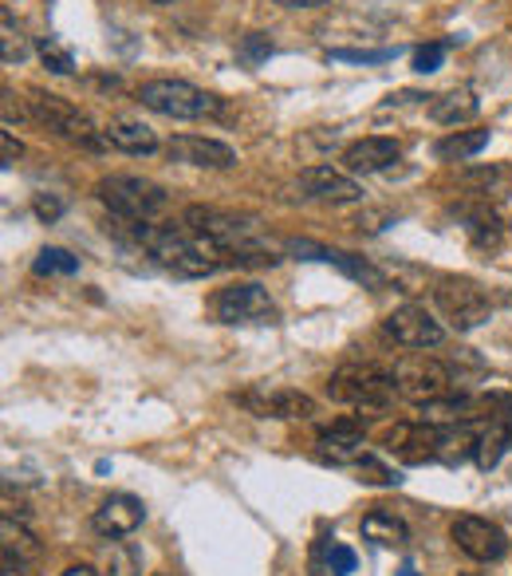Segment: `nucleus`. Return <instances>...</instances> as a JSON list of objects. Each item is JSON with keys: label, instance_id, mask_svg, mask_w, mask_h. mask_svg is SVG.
I'll return each mask as SVG.
<instances>
[{"label": "nucleus", "instance_id": "f257e3e1", "mask_svg": "<svg viewBox=\"0 0 512 576\" xmlns=\"http://www.w3.org/2000/svg\"><path fill=\"white\" fill-rule=\"evenodd\" d=\"M134 237H138V245H143L158 265L178 273V277H209L217 268L233 265L225 249L190 226L158 229V226H150V221H138V226H134Z\"/></svg>", "mask_w": 512, "mask_h": 576}, {"label": "nucleus", "instance_id": "f03ea898", "mask_svg": "<svg viewBox=\"0 0 512 576\" xmlns=\"http://www.w3.org/2000/svg\"><path fill=\"white\" fill-rule=\"evenodd\" d=\"M390 454L402 463H461L465 454L477 451V439L458 427H438V422H399L387 434Z\"/></svg>", "mask_w": 512, "mask_h": 576}, {"label": "nucleus", "instance_id": "7ed1b4c3", "mask_svg": "<svg viewBox=\"0 0 512 576\" xmlns=\"http://www.w3.org/2000/svg\"><path fill=\"white\" fill-rule=\"evenodd\" d=\"M95 194H99L102 206L111 209V214H119L123 221H131V226H138V221H154L158 214L170 209V194H166L158 182H150V178L111 175L95 185Z\"/></svg>", "mask_w": 512, "mask_h": 576}, {"label": "nucleus", "instance_id": "20e7f679", "mask_svg": "<svg viewBox=\"0 0 512 576\" xmlns=\"http://www.w3.org/2000/svg\"><path fill=\"white\" fill-rule=\"evenodd\" d=\"M328 395L336 403L358 407V411H387L399 399V383H394L390 371L348 363V368H339L328 380Z\"/></svg>", "mask_w": 512, "mask_h": 576}, {"label": "nucleus", "instance_id": "39448f33", "mask_svg": "<svg viewBox=\"0 0 512 576\" xmlns=\"http://www.w3.org/2000/svg\"><path fill=\"white\" fill-rule=\"evenodd\" d=\"M138 104L150 107L154 115H166V119H209V115L221 111V99L194 83L185 80H150L138 87Z\"/></svg>", "mask_w": 512, "mask_h": 576}, {"label": "nucleus", "instance_id": "423d86ee", "mask_svg": "<svg viewBox=\"0 0 512 576\" xmlns=\"http://www.w3.org/2000/svg\"><path fill=\"white\" fill-rule=\"evenodd\" d=\"M28 111L36 123H44L48 131L63 134V139H72V143H83L87 151H99L107 146L102 131H95L92 115L80 111L75 104L60 99V95H48V92H28Z\"/></svg>", "mask_w": 512, "mask_h": 576}, {"label": "nucleus", "instance_id": "0eeeda50", "mask_svg": "<svg viewBox=\"0 0 512 576\" xmlns=\"http://www.w3.org/2000/svg\"><path fill=\"white\" fill-rule=\"evenodd\" d=\"M214 312L221 324H277L280 320L277 300L268 297V288L253 285V280H236V285L221 288Z\"/></svg>", "mask_w": 512, "mask_h": 576}, {"label": "nucleus", "instance_id": "6e6552de", "mask_svg": "<svg viewBox=\"0 0 512 576\" xmlns=\"http://www.w3.org/2000/svg\"><path fill=\"white\" fill-rule=\"evenodd\" d=\"M434 300H438L441 316L450 320L458 332L481 328L485 320H489V312H492L489 297H485L481 288L473 285V280H461V277L438 280V288H434Z\"/></svg>", "mask_w": 512, "mask_h": 576}, {"label": "nucleus", "instance_id": "1a4fd4ad", "mask_svg": "<svg viewBox=\"0 0 512 576\" xmlns=\"http://www.w3.org/2000/svg\"><path fill=\"white\" fill-rule=\"evenodd\" d=\"M450 537L461 553L473 556V561H481V565H497V561L509 553V537H504L501 525H492L489 517H473V514L458 517Z\"/></svg>", "mask_w": 512, "mask_h": 576}, {"label": "nucleus", "instance_id": "9d476101", "mask_svg": "<svg viewBox=\"0 0 512 576\" xmlns=\"http://www.w3.org/2000/svg\"><path fill=\"white\" fill-rule=\"evenodd\" d=\"M245 411L260 415V419H316L319 407L312 395L292 392V387H253V392L233 395Z\"/></svg>", "mask_w": 512, "mask_h": 576}, {"label": "nucleus", "instance_id": "9b49d317", "mask_svg": "<svg viewBox=\"0 0 512 576\" xmlns=\"http://www.w3.org/2000/svg\"><path fill=\"white\" fill-rule=\"evenodd\" d=\"M387 336L394 344L410 351H426V348H438L446 340V328L434 312H426L422 304H402L387 316Z\"/></svg>", "mask_w": 512, "mask_h": 576}, {"label": "nucleus", "instance_id": "f8f14e48", "mask_svg": "<svg viewBox=\"0 0 512 576\" xmlns=\"http://www.w3.org/2000/svg\"><path fill=\"white\" fill-rule=\"evenodd\" d=\"M394 383H399V395L422 403L430 399H441V395H450V371L441 368V363L426 360V356H414V360H399L394 363Z\"/></svg>", "mask_w": 512, "mask_h": 576}, {"label": "nucleus", "instance_id": "ddd939ff", "mask_svg": "<svg viewBox=\"0 0 512 576\" xmlns=\"http://www.w3.org/2000/svg\"><path fill=\"white\" fill-rule=\"evenodd\" d=\"M146 521V505L134 494H111L107 502L92 514V529L107 541H123L138 525Z\"/></svg>", "mask_w": 512, "mask_h": 576}, {"label": "nucleus", "instance_id": "4468645a", "mask_svg": "<svg viewBox=\"0 0 512 576\" xmlns=\"http://www.w3.org/2000/svg\"><path fill=\"white\" fill-rule=\"evenodd\" d=\"M170 158L182 166H202V170H229L236 166V151L229 143H217V139H202V134H178L170 139Z\"/></svg>", "mask_w": 512, "mask_h": 576}, {"label": "nucleus", "instance_id": "2eb2a0df", "mask_svg": "<svg viewBox=\"0 0 512 576\" xmlns=\"http://www.w3.org/2000/svg\"><path fill=\"white\" fill-rule=\"evenodd\" d=\"M402 158V146L387 134H367L343 151V170L348 175H379V170H390V166Z\"/></svg>", "mask_w": 512, "mask_h": 576}, {"label": "nucleus", "instance_id": "dca6fc26", "mask_svg": "<svg viewBox=\"0 0 512 576\" xmlns=\"http://www.w3.org/2000/svg\"><path fill=\"white\" fill-rule=\"evenodd\" d=\"M300 185H304L307 197H319V202H358L363 197V185L343 170H331V166L300 170Z\"/></svg>", "mask_w": 512, "mask_h": 576}, {"label": "nucleus", "instance_id": "f3484780", "mask_svg": "<svg viewBox=\"0 0 512 576\" xmlns=\"http://www.w3.org/2000/svg\"><path fill=\"white\" fill-rule=\"evenodd\" d=\"M316 458L328 466H339V470H355L358 463H367L370 458V446L363 443L358 434H351L348 427H336V431L319 434Z\"/></svg>", "mask_w": 512, "mask_h": 576}, {"label": "nucleus", "instance_id": "a211bd4d", "mask_svg": "<svg viewBox=\"0 0 512 576\" xmlns=\"http://www.w3.org/2000/svg\"><path fill=\"white\" fill-rule=\"evenodd\" d=\"M102 139H107V146L123 151V155H154L158 151V134L146 123H134V119H111L102 127Z\"/></svg>", "mask_w": 512, "mask_h": 576}, {"label": "nucleus", "instance_id": "6ab92c4d", "mask_svg": "<svg viewBox=\"0 0 512 576\" xmlns=\"http://www.w3.org/2000/svg\"><path fill=\"white\" fill-rule=\"evenodd\" d=\"M481 115V99L470 92V87H458V92H446V95H434L430 99V119L441 127H458V123H470Z\"/></svg>", "mask_w": 512, "mask_h": 576}, {"label": "nucleus", "instance_id": "aec40b11", "mask_svg": "<svg viewBox=\"0 0 512 576\" xmlns=\"http://www.w3.org/2000/svg\"><path fill=\"white\" fill-rule=\"evenodd\" d=\"M363 537L367 541H375V545H382V549H402L410 541V529H406V521L402 517H394V514H382V509H375V514H367L363 517Z\"/></svg>", "mask_w": 512, "mask_h": 576}, {"label": "nucleus", "instance_id": "412c9836", "mask_svg": "<svg viewBox=\"0 0 512 576\" xmlns=\"http://www.w3.org/2000/svg\"><path fill=\"white\" fill-rule=\"evenodd\" d=\"M485 146H489V131H453L434 146V155L441 163H465V158L481 155Z\"/></svg>", "mask_w": 512, "mask_h": 576}, {"label": "nucleus", "instance_id": "4be33fe9", "mask_svg": "<svg viewBox=\"0 0 512 576\" xmlns=\"http://www.w3.org/2000/svg\"><path fill=\"white\" fill-rule=\"evenodd\" d=\"M32 273H36V277H72V273H80V257H75L72 249L48 245L36 253Z\"/></svg>", "mask_w": 512, "mask_h": 576}, {"label": "nucleus", "instance_id": "5701e85b", "mask_svg": "<svg viewBox=\"0 0 512 576\" xmlns=\"http://www.w3.org/2000/svg\"><path fill=\"white\" fill-rule=\"evenodd\" d=\"M509 434H504V422H497V427H489V434H481L477 439V451H473V458H477V466L481 470H492V466L501 463L504 451H509Z\"/></svg>", "mask_w": 512, "mask_h": 576}, {"label": "nucleus", "instance_id": "b1692460", "mask_svg": "<svg viewBox=\"0 0 512 576\" xmlns=\"http://www.w3.org/2000/svg\"><path fill=\"white\" fill-rule=\"evenodd\" d=\"M102 576H138V553L123 541L102 549Z\"/></svg>", "mask_w": 512, "mask_h": 576}, {"label": "nucleus", "instance_id": "393cba45", "mask_svg": "<svg viewBox=\"0 0 512 576\" xmlns=\"http://www.w3.org/2000/svg\"><path fill=\"white\" fill-rule=\"evenodd\" d=\"M0 533H4V553H16L24 561V556H36L40 553V541L24 529V525H12V517H4V525H0Z\"/></svg>", "mask_w": 512, "mask_h": 576}, {"label": "nucleus", "instance_id": "a878e982", "mask_svg": "<svg viewBox=\"0 0 512 576\" xmlns=\"http://www.w3.org/2000/svg\"><path fill=\"white\" fill-rule=\"evenodd\" d=\"M36 52H40V60L48 63V72H56V75H72L75 72L72 52H68V48H63L56 36H44V40L36 44Z\"/></svg>", "mask_w": 512, "mask_h": 576}, {"label": "nucleus", "instance_id": "bb28decb", "mask_svg": "<svg viewBox=\"0 0 512 576\" xmlns=\"http://www.w3.org/2000/svg\"><path fill=\"white\" fill-rule=\"evenodd\" d=\"M355 478H358V482H367V485H399V482H402V473H399V470H390L387 463H379L375 454H370L367 463H358V466H355Z\"/></svg>", "mask_w": 512, "mask_h": 576}, {"label": "nucleus", "instance_id": "cd10ccee", "mask_svg": "<svg viewBox=\"0 0 512 576\" xmlns=\"http://www.w3.org/2000/svg\"><path fill=\"white\" fill-rule=\"evenodd\" d=\"M4 36H0V56H4V63H24L28 60V40L21 36V28H12V16L4 12Z\"/></svg>", "mask_w": 512, "mask_h": 576}, {"label": "nucleus", "instance_id": "c85d7f7f", "mask_svg": "<svg viewBox=\"0 0 512 576\" xmlns=\"http://www.w3.org/2000/svg\"><path fill=\"white\" fill-rule=\"evenodd\" d=\"M446 48H450V44H422L418 52H414V72L418 75L438 72L441 63H446Z\"/></svg>", "mask_w": 512, "mask_h": 576}, {"label": "nucleus", "instance_id": "c756f323", "mask_svg": "<svg viewBox=\"0 0 512 576\" xmlns=\"http://www.w3.org/2000/svg\"><path fill=\"white\" fill-rule=\"evenodd\" d=\"M331 60H343V63H387L394 60V48H382V52H355V48H336Z\"/></svg>", "mask_w": 512, "mask_h": 576}, {"label": "nucleus", "instance_id": "7c9ffc66", "mask_svg": "<svg viewBox=\"0 0 512 576\" xmlns=\"http://www.w3.org/2000/svg\"><path fill=\"white\" fill-rule=\"evenodd\" d=\"M328 565H331V573L336 576H351L355 573V565H358V556L351 553L348 545H331L328 549Z\"/></svg>", "mask_w": 512, "mask_h": 576}, {"label": "nucleus", "instance_id": "2f4dec72", "mask_svg": "<svg viewBox=\"0 0 512 576\" xmlns=\"http://www.w3.org/2000/svg\"><path fill=\"white\" fill-rule=\"evenodd\" d=\"M32 209H36V217H40V221H60V214H63V202L56 194H36L32 197Z\"/></svg>", "mask_w": 512, "mask_h": 576}, {"label": "nucleus", "instance_id": "473e14b6", "mask_svg": "<svg viewBox=\"0 0 512 576\" xmlns=\"http://www.w3.org/2000/svg\"><path fill=\"white\" fill-rule=\"evenodd\" d=\"M241 52L248 56V63H256V60H265V56L272 52V44H265V40H260V36L253 32V36H245V48H241Z\"/></svg>", "mask_w": 512, "mask_h": 576}, {"label": "nucleus", "instance_id": "72a5a7b5", "mask_svg": "<svg viewBox=\"0 0 512 576\" xmlns=\"http://www.w3.org/2000/svg\"><path fill=\"white\" fill-rule=\"evenodd\" d=\"M0 146H4V166H12V163H16V158H21V143L12 139V131L0 134Z\"/></svg>", "mask_w": 512, "mask_h": 576}, {"label": "nucleus", "instance_id": "f704fd0d", "mask_svg": "<svg viewBox=\"0 0 512 576\" xmlns=\"http://www.w3.org/2000/svg\"><path fill=\"white\" fill-rule=\"evenodd\" d=\"M280 9H319V4H328V0H277Z\"/></svg>", "mask_w": 512, "mask_h": 576}, {"label": "nucleus", "instance_id": "c9c22d12", "mask_svg": "<svg viewBox=\"0 0 512 576\" xmlns=\"http://www.w3.org/2000/svg\"><path fill=\"white\" fill-rule=\"evenodd\" d=\"M60 576H99L95 568H87V565H75V568H63Z\"/></svg>", "mask_w": 512, "mask_h": 576}, {"label": "nucleus", "instance_id": "e433bc0d", "mask_svg": "<svg viewBox=\"0 0 512 576\" xmlns=\"http://www.w3.org/2000/svg\"><path fill=\"white\" fill-rule=\"evenodd\" d=\"M504 434H509V443H512V415H509V422H504Z\"/></svg>", "mask_w": 512, "mask_h": 576}, {"label": "nucleus", "instance_id": "4c0bfd02", "mask_svg": "<svg viewBox=\"0 0 512 576\" xmlns=\"http://www.w3.org/2000/svg\"><path fill=\"white\" fill-rule=\"evenodd\" d=\"M399 576H414V568H410V565H402V568H399Z\"/></svg>", "mask_w": 512, "mask_h": 576}, {"label": "nucleus", "instance_id": "58836bf2", "mask_svg": "<svg viewBox=\"0 0 512 576\" xmlns=\"http://www.w3.org/2000/svg\"><path fill=\"white\" fill-rule=\"evenodd\" d=\"M154 4H178V0H154Z\"/></svg>", "mask_w": 512, "mask_h": 576}, {"label": "nucleus", "instance_id": "ea45409f", "mask_svg": "<svg viewBox=\"0 0 512 576\" xmlns=\"http://www.w3.org/2000/svg\"><path fill=\"white\" fill-rule=\"evenodd\" d=\"M461 576H489V573H461Z\"/></svg>", "mask_w": 512, "mask_h": 576}, {"label": "nucleus", "instance_id": "a19ab883", "mask_svg": "<svg viewBox=\"0 0 512 576\" xmlns=\"http://www.w3.org/2000/svg\"><path fill=\"white\" fill-rule=\"evenodd\" d=\"M154 576H166V573H154Z\"/></svg>", "mask_w": 512, "mask_h": 576}]
</instances>
